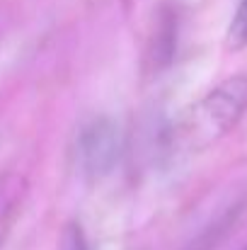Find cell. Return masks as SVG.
Wrapping results in <instances>:
<instances>
[{
    "label": "cell",
    "mask_w": 247,
    "mask_h": 250,
    "mask_svg": "<svg viewBox=\"0 0 247 250\" xmlns=\"http://www.w3.org/2000/svg\"><path fill=\"white\" fill-rule=\"evenodd\" d=\"M247 112V76H233L196 100L167 131L170 153H201L238 126Z\"/></svg>",
    "instance_id": "6da1fadb"
},
{
    "label": "cell",
    "mask_w": 247,
    "mask_h": 250,
    "mask_svg": "<svg viewBox=\"0 0 247 250\" xmlns=\"http://www.w3.org/2000/svg\"><path fill=\"white\" fill-rule=\"evenodd\" d=\"M124 153V131L112 117H92L78 131L76 139V161L87 180L107 177Z\"/></svg>",
    "instance_id": "7a4b0ae2"
},
{
    "label": "cell",
    "mask_w": 247,
    "mask_h": 250,
    "mask_svg": "<svg viewBox=\"0 0 247 250\" xmlns=\"http://www.w3.org/2000/svg\"><path fill=\"white\" fill-rule=\"evenodd\" d=\"M177 39H179V15L172 5H163L158 10V17L146 46V71L151 76H158L165 68H170L177 54Z\"/></svg>",
    "instance_id": "3957f363"
},
{
    "label": "cell",
    "mask_w": 247,
    "mask_h": 250,
    "mask_svg": "<svg viewBox=\"0 0 247 250\" xmlns=\"http://www.w3.org/2000/svg\"><path fill=\"white\" fill-rule=\"evenodd\" d=\"M226 46L230 51H240L247 46V0H240L226 34Z\"/></svg>",
    "instance_id": "277c9868"
},
{
    "label": "cell",
    "mask_w": 247,
    "mask_h": 250,
    "mask_svg": "<svg viewBox=\"0 0 247 250\" xmlns=\"http://www.w3.org/2000/svg\"><path fill=\"white\" fill-rule=\"evenodd\" d=\"M58 250H90V243H87V236L82 231V226L78 221H71L63 233H61V248Z\"/></svg>",
    "instance_id": "5b68a950"
},
{
    "label": "cell",
    "mask_w": 247,
    "mask_h": 250,
    "mask_svg": "<svg viewBox=\"0 0 247 250\" xmlns=\"http://www.w3.org/2000/svg\"><path fill=\"white\" fill-rule=\"evenodd\" d=\"M85 2H95V0H85Z\"/></svg>",
    "instance_id": "8992f818"
},
{
    "label": "cell",
    "mask_w": 247,
    "mask_h": 250,
    "mask_svg": "<svg viewBox=\"0 0 247 250\" xmlns=\"http://www.w3.org/2000/svg\"><path fill=\"white\" fill-rule=\"evenodd\" d=\"M243 250H247V248H243Z\"/></svg>",
    "instance_id": "52a82bcc"
}]
</instances>
